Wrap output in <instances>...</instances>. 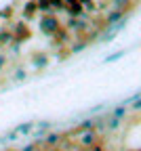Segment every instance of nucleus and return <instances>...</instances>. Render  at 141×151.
Instances as JSON below:
<instances>
[{"instance_id":"obj_10","label":"nucleus","mask_w":141,"mask_h":151,"mask_svg":"<svg viewBox=\"0 0 141 151\" xmlns=\"http://www.w3.org/2000/svg\"><path fill=\"white\" fill-rule=\"evenodd\" d=\"M93 128H95V122H93V120H86V122L80 124V130H82V132H84V130H93Z\"/></svg>"},{"instance_id":"obj_8","label":"nucleus","mask_w":141,"mask_h":151,"mask_svg":"<svg viewBox=\"0 0 141 151\" xmlns=\"http://www.w3.org/2000/svg\"><path fill=\"white\" fill-rule=\"evenodd\" d=\"M129 6H131V0H114V9L116 11L124 13V9H129Z\"/></svg>"},{"instance_id":"obj_11","label":"nucleus","mask_w":141,"mask_h":151,"mask_svg":"<svg viewBox=\"0 0 141 151\" xmlns=\"http://www.w3.org/2000/svg\"><path fill=\"white\" fill-rule=\"evenodd\" d=\"M34 63H36V65H47V57H44V55H36Z\"/></svg>"},{"instance_id":"obj_13","label":"nucleus","mask_w":141,"mask_h":151,"mask_svg":"<svg viewBox=\"0 0 141 151\" xmlns=\"http://www.w3.org/2000/svg\"><path fill=\"white\" fill-rule=\"evenodd\" d=\"M126 113V107H116V111H114V118H122Z\"/></svg>"},{"instance_id":"obj_6","label":"nucleus","mask_w":141,"mask_h":151,"mask_svg":"<svg viewBox=\"0 0 141 151\" xmlns=\"http://www.w3.org/2000/svg\"><path fill=\"white\" fill-rule=\"evenodd\" d=\"M59 141H61V134H49V137L44 139V145H47V147H57Z\"/></svg>"},{"instance_id":"obj_12","label":"nucleus","mask_w":141,"mask_h":151,"mask_svg":"<svg viewBox=\"0 0 141 151\" xmlns=\"http://www.w3.org/2000/svg\"><path fill=\"white\" fill-rule=\"evenodd\" d=\"M34 13H36V2H30V4L25 6V15L30 17V15H34Z\"/></svg>"},{"instance_id":"obj_1","label":"nucleus","mask_w":141,"mask_h":151,"mask_svg":"<svg viewBox=\"0 0 141 151\" xmlns=\"http://www.w3.org/2000/svg\"><path fill=\"white\" fill-rule=\"evenodd\" d=\"M40 29H42V34L47 36H53L57 29H59V21H57V17L55 15H47L40 19Z\"/></svg>"},{"instance_id":"obj_5","label":"nucleus","mask_w":141,"mask_h":151,"mask_svg":"<svg viewBox=\"0 0 141 151\" xmlns=\"http://www.w3.org/2000/svg\"><path fill=\"white\" fill-rule=\"evenodd\" d=\"M32 130H34V124H32V122H25V124H19V126L15 128V134H17V137H21V134H30Z\"/></svg>"},{"instance_id":"obj_15","label":"nucleus","mask_w":141,"mask_h":151,"mask_svg":"<svg viewBox=\"0 0 141 151\" xmlns=\"http://www.w3.org/2000/svg\"><path fill=\"white\" fill-rule=\"evenodd\" d=\"M40 143H34V145H28V147H23V151H36V147H38Z\"/></svg>"},{"instance_id":"obj_7","label":"nucleus","mask_w":141,"mask_h":151,"mask_svg":"<svg viewBox=\"0 0 141 151\" xmlns=\"http://www.w3.org/2000/svg\"><path fill=\"white\" fill-rule=\"evenodd\" d=\"M11 42H13V34L11 32H0V46L11 44Z\"/></svg>"},{"instance_id":"obj_14","label":"nucleus","mask_w":141,"mask_h":151,"mask_svg":"<svg viewBox=\"0 0 141 151\" xmlns=\"http://www.w3.org/2000/svg\"><path fill=\"white\" fill-rule=\"evenodd\" d=\"M86 46V40H80V44H76V46H72V52H78V50H82Z\"/></svg>"},{"instance_id":"obj_2","label":"nucleus","mask_w":141,"mask_h":151,"mask_svg":"<svg viewBox=\"0 0 141 151\" xmlns=\"http://www.w3.org/2000/svg\"><path fill=\"white\" fill-rule=\"evenodd\" d=\"M78 141H80V145H82V147H93V145L99 143V137H97L95 130H84L82 134H80Z\"/></svg>"},{"instance_id":"obj_3","label":"nucleus","mask_w":141,"mask_h":151,"mask_svg":"<svg viewBox=\"0 0 141 151\" xmlns=\"http://www.w3.org/2000/svg\"><path fill=\"white\" fill-rule=\"evenodd\" d=\"M11 34H13V42H23V40L30 38V27L23 25V23H19L15 27V32H11Z\"/></svg>"},{"instance_id":"obj_9","label":"nucleus","mask_w":141,"mask_h":151,"mask_svg":"<svg viewBox=\"0 0 141 151\" xmlns=\"http://www.w3.org/2000/svg\"><path fill=\"white\" fill-rule=\"evenodd\" d=\"M120 17H124V13H122V11H114V13H110V15H108V23H114V21H118Z\"/></svg>"},{"instance_id":"obj_4","label":"nucleus","mask_w":141,"mask_h":151,"mask_svg":"<svg viewBox=\"0 0 141 151\" xmlns=\"http://www.w3.org/2000/svg\"><path fill=\"white\" fill-rule=\"evenodd\" d=\"M65 9H68V13H70L72 17H80V15H82V11H84V9H82V2H78V0H76V2H70Z\"/></svg>"}]
</instances>
